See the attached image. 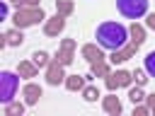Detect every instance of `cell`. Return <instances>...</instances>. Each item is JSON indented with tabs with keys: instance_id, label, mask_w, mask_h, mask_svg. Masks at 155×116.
<instances>
[{
	"instance_id": "obj_12",
	"label": "cell",
	"mask_w": 155,
	"mask_h": 116,
	"mask_svg": "<svg viewBox=\"0 0 155 116\" xmlns=\"http://www.w3.org/2000/svg\"><path fill=\"white\" fill-rule=\"evenodd\" d=\"M104 111L107 114H121V102L114 97V94H109V97H104Z\"/></svg>"
},
{
	"instance_id": "obj_2",
	"label": "cell",
	"mask_w": 155,
	"mask_h": 116,
	"mask_svg": "<svg viewBox=\"0 0 155 116\" xmlns=\"http://www.w3.org/2000/svg\"><path fill=\"white\" fill-rule=\"evenodd\" d=\"M82 56L90 60V65H92V72L97 75V77H107L109 75V68H107V63H104V53L97 48V46H92V44H87V46H82Z\"/></svg>"
},
{
	"instance_id": "obj_13",
	"label": "cell",
	"mask_w": 155,
	"mask_h": 116,
	"mask_svg": "<svg viewBox=\"0 0 155 116\" xmlns=\"http://www.w3.org/2000/svg\"><path fill=\"white\" fill-rule=\"evenodd\" d=\"M128 34H131V39H128V41H133V44H138V46L145 41V29H143L140 24H136V22H133V27L128 29Z\"/></svg>"
},
{
	"instance_id": "obj_22",
	"label": "cell",
	"mask_w": 155,
	"mask_h": 116,
	"mask_svg": "<svg viewBox=\"0 0 155 116\" xmlns=\"http://www.w3.org/2000/svg\"><path fill=\"white\" fill-rule=\"evenodd\" d=\"M131 75H133L136 85H140V87H143V85H145V80H148V77H145V75H148L145 70H136V72H131Z\"/></svg>"
},
{
	"instance_id": "obj_8",
	"label": "cell",
	"mask_w": 155,
	"mask_h": 116,
	"mask_svg": "<svg viewBox=\"0 0 155 116\" xmlns=\"http://www.w3.org/2000/svg\"><path fill=\"white\" fill-rule=\"evenodd\" d=\"M138 48H140V46L131 41V44H126L124 48H119V51H111V56H109V60H111L114 65H116V63H124V60H128V58H131V56H133V53H136Z\"/></svg>"
},
{
	"instance_id": "obj_11",
	"label": "cell",
	"mask_w": 155,
	"mask_h": 116,
	"mask_svg": "<svg viewBox=\"0 0 155 116\" xmlns=\"http://www.w3.org/2000/svg\"><path fill=\"white\" fill-rule=\"evenodd\" d=\"M41 94H44V92H41V87H39V85H31V82H29V85L24 87V102H27L29 106H31V104H36Z\"/></svg>"
},
{
	"instance_id": "obj_18",
	"label": "cell",
	"mask_w": 155,
	"mask_h": 116,
	"mask_svg": "<svg viewBox=\"0 0 155 116\" xmlns=\"http://www.w3.org/2000/svg\"><path fill=\"white\" fill-rule=\"evenodd\" d=\"M31 60H34L36 68H44V65H48V53L46 51H34L31 53Z\"/></svg>"
},
{
	"instance_id": "obj_25",
	"label": "cell",
	"mask_w": 155,
	"mask_h": 116,
	"mask_svg": "<svg viewBox=\"0 0 155 116\" xmlns=\"http://www.w3.org/2000/svg\"><path fill=\"white\" fill-rule=\"evenodd\" d=\"M145 99H148V109H150V111H155V94H148Z\"/></svg>"
},
{
	"instance_id": "obj_6",
	"label": "cell",
	"mask_w": 155,
	"mask_h": 116,
	"mask_svg": "<svg viewBox=\"0 0 155 116\" xmlns=\"http://www.w3.org/2000/svg\"><path fill=\"white\" fill-rule=\"evenodd\" d=\"M131 80H133L131 72H126V70H116V72H109V75H107V87L114 92L116 87H128Z\"/></svg>"
},
{
	"instance_id": "obj_27",
	"label": "cell",
	"mask_w": 155,
	"mask_h": 116,
	"mask_svg": "<svg viewBox=\"0 0 155 116\" xmlns=\"http://www.w3.org/2000/svg\"><path fill=\"white\" fill-rule=\"evenodd\" d=\"M24 5H29V7H39V0H24Z\"/></svg>"
},
{
	"instance_id": "obj_5",
	"label": "cell",
	"mask_w": 155,
	"mask_h": 116,
	"mask_svg": "<svg viewBox=\"0 0 155 116\" xmlns=\"http://www.w3.org/2000/svg\"><path fill=\"white\" fill-rule=\"evenodd\" d=\"M17 87H19V77L15 72H10V70H2L0 72V102L10 104L15 92H17Z\"/></svg>"
},
{
	"instance_id": "obj_9",
	"label": "cell",
	"mask_w": 155,
	"mask_h": 116,
	"mask_svg": "<svg viewBox=\"0 0 155 116\" xmlns=\"http://www.w3.org/2000/svg\"><path fill=\"white\" fill-rule=\"evenodd\" d=\"M73 48H75V41H73V39H65V41L61 44V48H58L56 58H58V60H61L63 65L73 63Z\"/></svg>"
},
{
	"instance_id": "obj_15",
	"label": "cell",
	"mask_w": 155,
	"mask_h": 116,
	"mask_svg": "<svg viewBox=\"0 0 155 116\" xmlns=\"http://www.w3.org/2000/svg\"><path fill=\"white\" fill-rule=\"evenodd\" d=\"M2 39H5V44H7V46H19L24 36H22V31H19V29H10V31H5V36H2Z\"/></svg>"
},
{
	"instance_id": "obj_23",
	"label": "cell",
	"mask_w": 155,
	"mask_h": 116,
	"mask_svg": "<svg viewBox=\"0 0 155 116\" xmlns=\"http://www.w3.org/2000/svg\"><path fill=\"white\" fill-rule=\"evenodd\" d=\"M22 111H24V104H7V109H5V114H10V116L22 114Z\"/></svg>"
},
{
	"instance_id": "obj_20",
	"label": "cell",
	"mask_w": 155,
	"mask_h": 116,
	"mask_svg": "<svg viewBox=\"0 0 155 116\" xmlns=\"http://www.w3.org/2000/svg\"><path fill=\"white\" fill-rule=\"evenodd\" d=\"M82 97H85L87 102H97V97H99V89H97L94 85H90V87H85V89H82Z\"/></svg>"
},
{
	"instance_id": "obj_1",
	"label": "cell",
	"mask_w": 155,
	"mask_h": 116,
	"mask_svg": "<svg viewBox=\"0 0 155 116\" xmlns=\"http://www.w3.org/2000/svg\"><path fill=\"white\" fill-rule=\"evenodd\" d=\"M128 29L119 22H102L94 31V39L102 48H109V51H119L128 44Z\"/></svg>"
},
{
	"instance_id": "obj_29",
	"label": "cell",
	"mask_w": 155,
	"mask_h": 116,
	"mask_svg": "<svg viewBox=\"0 0 155 116\" xmlns=\"http://www.w3.org/2000/svg\"><path fill=\"white\" fill-rule=\"evenodd\" d=\"M10 2H15V5H19V7L24 5V0H10Z\"/></svg>"
},
{
	"instance_id": "obj_24",
	"label": "cell",
	"mask_w": 155,
	"mask_h": 116,
	"mask_svg": "<svg viewBox=\"0 0 155 116\" xmlns=\"http://www.w3.org/2000/svg\"><path fill=\"white\" fill-rule=\"evenodd\" d=\"M133 106H136V104H133ZM148 111H150L148 106H136V109H133V114H136V116H145Z\"/></svg>"
},
{
	"instance_id": "obj_19",
	"label": "cell",
	"mask_w": 155,
	"mask_h": 116,
	"mask_svg": "<svg viewBox=\"0 0 155 116\" xmlns=\"http://www.w3.org/2000/svg\"><path fill=\"white\" fill-rule=\"evenodd\" d=\"M56 10H58V14L68 17V14L73 12V2H70V0H56Z\"/></svg>"
},
{
	"instance_id": "obj_21",
	"label": "cell",
	"mask_w": 155,
	"mask_h": 116,
	"mask_svg": "<svg viewBox=\"0 0 155 116\" xmlns=\"http://www.w3.org/2000/svg\"><path fill=\"white\" fill-rule=\"evenodd\" d=\"M128 99L133 102V104H138V102H143L145 99V94H143V89H140V85H136L131 92H128Z\"/></svg>"
},
{
	"instance_id": "obj_10",
	"label": "cell",
	"mask_w": 155,
	"mask_h": 116,
	"mask_svg": "<svg viewBox=\"0 0 155 116\" xmlns=\"http://www.w3.org/2000/svg\"><path fill=\"white\" fill-rule=\"evenodd\" d=\"M63 27H65V17L56 12V17L46 22V27H44V31H46V36H56L58 31H63Z\"/></svg>"
},
{
	"instance_id": "obj_4",
	"label": "cell",
	"mask_w": 155,
	"mask_h": 116,
	"mask_svg": "<svg viewBox=\"0 0 155 116\" xmlns=\"http://www.w3.org/2000/svg\"><path fill=\"white\" fill-rule=\"evenodd\" d=\"M116 10L128 19H140L148 14V0H116Z\"/></svg>"
},
{
	"instance_id": "obj_16",
	"label": "cell",
	"mask_w": 155,
	"mask_h": 116,
	"mask_svg": "<svg viewBox=\"0 0 155 116\" xmlns=\"http://www.w3.org/2000/svg\"><path fill=\"white\" fill-rule=\"evenodd\" d=\"M36 70H39V68H36L34 63H27V60H22V63L17 65V72H19L22 77H36Z\"/></svg>"
},
{
	"instance_id": "obj_14",
	"label": "cell",
	"mask_w": 155,
	"mask_h": 116,
	"mask_svg": "<svg viewBox=\"0 0 155 116\" xmlns=\"http://www.w3.org/2000/svg\"><path fill=\"white\" fill-rule=\"evenodd\" d=\"M65 87H68L70 92L85 89V77H80V75H68V77H65Z\"/></svg>"
},
{
	"instance_id": "obj_17",
	"label": "cell",
	"mask_w": 155,
	"mask_h": 116,
	"mask_svg": "<svg viewBox=\"0 0 155 116\" xmlns=\"http://www.w3.org/2000/svg\"><path fill=\"white\" fill-rule=\"evenodd\" d=\"M143 70H145L150 77H155V51H150V53L143 58Z\"/></svg>"
},
{
	"instance_id": "obj_28",
	"label": "cell",
	"mask_w": 155,
	"mask_h": 116,
	"mask_svg": "<svg viewBox=\"0 0 155 116\" xmlns=\"http://www.w3.org/2000/svg\"><path fill=\"white\" fill-rule=\"evenodd\" d=\"M0 14H2V17H7V5H5V2L0 5Z\"/></svg>"
},
{
	"instance_id": "obj_26",
	"label": "cell",
	"mask_w": 155,
	"mask_h": 116,
	"mask_svg": "<svg viewBox=\"0 0 155 116\" xmlns=\"http://www.w3.org/2000/svg\"><path fill=\"white\" fill-rule=\"evenodd\" d=\"M145 24H148L150 29H155V12H153V14H148V19H145Z\"/></svg>"
},
{
	"instance_id": "obj_3",
	"label": "cell",
	"mask_w": 155,
	"mask_h": 116,
	"mask_svg": "<svg viewBox=\"0 0 155 116\" xmlns=\"http://www.w3.org/2000/svg\"><path fill=\"white\" fill-rule=\"evenodd\" d=\"M44 19V10L41 7H19L15 12V27L24 29V27H34Z\"/></svg>"
},
{
	"instance_id": "obj_7",
	"label": "cell",
	"mask_w": 155,
	"mask_h": 116,
	"mask_svg": "<svg viewBox=\"0 0 155 116\" xmlns=\"http://www.w3.org/2000/svg\"><path fill=\"white\" fill-rule=\"evenodd\" d=\"M63 63L58 60V58H53L51 63H48V70H46V82L48 85H58V82H63Z\"/></svg>"
}]
</instances>
